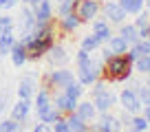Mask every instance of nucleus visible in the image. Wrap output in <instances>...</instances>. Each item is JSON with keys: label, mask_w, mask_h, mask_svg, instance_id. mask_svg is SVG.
I'll use <instances>...</instances> for the list:
<instances>
[{"label": "nucleus", "mask_w": 150, "mask_h": 132, "mask_svg": "<svg viewBox=\"0 0 150 132\" xmlns=\"http://www.w3.org/2000/svg\"><path fill=\"white\" fill-rule=\"evenodd\" d=\"M22 126L24 123H20V121H16V119H2L0 121V132H20L22 130Z\"/></svg>", "instance_id": "cd10ccee"}, {"label": "nucleus", "mask_w": 150, "mask_h": 132, "mask_svg": "<svg viewBox=\"0 0 150 132\" xmlns=\"http://www.w3.org/2000/svg\"><path fill=\"white\" fill-rule=\"evenodd\" d=\"M73 11L82 20V24H88L91 20L102 15V0H77Z\"/></svg>", "instance_id": "7ed1b4c3"}, {"label": "nucleus", "mask_w": 150, "mask_h": 132, "mask_svg": "<svg viewBox=\"0 0 150 132\" xmlns=\"http://www.w3.org/2000/svg\"><path fill=\"white\" fill-rule=\"evenodd\" d=\"M51 93H53V90L49 88V86H44V84L38 86L35 95H33V99H31V101H33V112H35V117H40L47 108H51V106H53Z\"/></svg>", "instance_id": "423d86ee"}, {"label": "nucleus", "mask_w": 150, "mask_h": 132, "mask_svg": "<svg viewBox=\"0 0 150 132\" xmlns=\"http://www.w3.org/2000/svg\"><path fill=\"white\" fill-rule=\"evenodd\" d=\"M55 27H57V31H60V33L69 35V33H75L77 29L82 27V20L77 18V13H75V11H71V13L57 18V24H55Z\"/></svg>", "instance_id": "f8f14e48"}, {"label": "nucleus", "mask_w": 150, "mask_h": 132, "mask_svg": "<svg viewBox=\"0 0 150 132\" xmlns=\"http://www.w3.org/2000/svg\"><path fill=\"white\" fill-rule=\"evenodd\" d=\"M117 106H122V110H126V112H130V114H137V112H141V99L137 97V93H135V88L132 86H128V88H124L122 93L117 95Z\"/></svg>", "instance_id": "39448f33"}, {"label": "nucleus", "mask_w": 150, "mask_h": 132, "mask_svg": "<svg viewBox=\"0 0 150 132\" xmlns=\"http://www.w3.org/2000/svg\"><path fill=\"white\" fill-rule=\"evenodd\" d=\"M18 40V35H16V29L13 31H5L2 35H0V57H7L11 51V46H13V42Z\"/></svg>", "instance_id": "aec40b11"}, {"label": "nucleus", "mask_w": 150, "mask_h": 132, "mask_svg": "<svg viewBox=\"0 0 150 132\" xmlns=\"http://www.w3.org/2000/svg\"><path fill=\"white\" fill-rule=\"evenodd\" d=\"M64 117H66V123H69V130L71 132H88L91 130V123L84 121L75 110H73V112H69V114H64Z\"/></svg>", "instance_id": "a211bd4d"}, {"label": "nucleus", "mask_w": 150, "mask_h": 132, "mask_svg": "<svg viewBox=\"0 0 150 132\" xmlns=\"http://www.w3.org/2000/svg\"><path fill=\"white\" fill-rule=\"evenodd\" d=\"M102 15L108 20L110 27H119V24L126 22V18H128V13L119 7L117 0H106V2H102Z\"/></svg>", "instance_id": "20e7f679"}, {"label": "nucleus", "mask_w": 150, "mask_h": 132, "mask_svg": "<svg viewBox=\"0 0 150 132\" xmlns=\"http://www.w3.org/2000/svg\"><path fill=\"white\" fill-rule=\"evenodd\" d=\"M119 121H122V128H124V130H126V128L130 126V121H132V114H130V112H126V110H124V112L119 114Z\"/></svg>", "instance_id": "c9c22d12"}, {"label": "nucleus", "mask_w": 150, "mask_h": 132, "mask_svg": "<svg viewBox=\"0 0 150 132\" xmlns=\"http://www.w3.org/2000/svg\"><path fill=\"white\" fill-rule=\"evenodd\" d=\"M144 9H148V11H150V0H144Z\"/></svg>", "instance_id": "a19ab883"}, {"label": "nucleus", "mask_w": 150, "mask_h": 132, "mask_svg": "<svg viewBox=\"0 0 150 132\" xmlns=\"http://www.w3.org/2000/svg\"><path fill=\"white\" fill-rule=\"evenodd\" d=\"M51 130L53 132H71L69 130V123H66V117H60L57 121L51 123Z\"/></svg>", "instance_id": "473e14b6"}, {"label": "nucleus", "mask_w": 150, "mask_h": 132, "mask_svg": "<svg viewBox=\"0 0 150 132\" xmlns=\"http://www.w3.org/2000/svg\"><path fill=\"white\" fill-rule=\"evenodd\" d=\"M5 2H7V0H0V9H2V5H5Z\"/></svg>", "instance_id": "79ce46f5"}, {"label": "nucleus", "mask_w": 150, "mask_h": 132, "mask_svg": "<svg viewBox=\"0 0 150 132\" xmlns=\"http://www.w3.org/2000/svg\"><path fill=\"white\" fill-rule=\"evenodd\" d=\"M31 112H33V101L31 99H18L16 104L9 106V117L16 119V121H20V123H27L29 117H31Z\"/></svg>", "instance_id": "6e6552de"}, {"label": "nucleus", "mask_w": 150, "mask_h": 132, "mask_svg": "<svg viewBox=\"0 0 150 132\" xmlns=\"http://www.w3.org/2000/svg\"><path fill=\"white\" fill-rule=\"evenodd\" d=\"M62 90H64L69 97H73V99H82V97H84V93H86V86H82L77 79H73L71 84H66Z\"/></svg>", "instance_id": "412c9836"}, {"label": "nucleus", "mask_w": 150, "mask_h": 132, "mask_svg": "<svg viewBox=\"0 0 150 132\" xmlns=\"http://www.w3.org/2000/svg\"><path fill=\"white\" fill-rule=\"evenodd\" d=\"M91 33H95V38H97L102 44H106V42H108V38H110L115 31H112L110 24H106V27H99V29H95V31H91Z\"/></svg>", "instance_id": "c85d7f7f"}, {"label": "nucleus", "mask_w": 150, "mask_h": 132, "mask_svg": "<svg viewBox=\"0 0 150 132\" xmlns=\"http://www.w3.org/2000/svg\"><path fill=\"white\" fill-rule=\"evenodd\" d=\"M73 79H75V71H71L66 66H53V71H49L47 75L42 77V84L49 86L51 90H62Z\"/></svg>", "instance_id": "f03ea898"}, {"label": "nucleus", "mask_w": 150, "mask_h": 132, "mask_svg": "<svg viewBox=\"0 0 150 132\" xmlns=\"http://www.w3.org/2000/svg\"><path fill=\"white\" fill-rule=\"evenodd\" d=\"M91 60H93V53L84 51V48H80L75 53V66H86V64H91Z\"/></svg>", "instance_id": "7c9ffc66"}, {"label": "nucleus", "mask_w": 150, "mask_h": 132, "mask_svg": "<svg viewBox=\"0 0 150 132\" xmlns=\"http://www.w3.org/2000/svg\"><path fill=\"white\" fill-rule=\"evenodd\" d=\"M9 106H11V101H9V93H2L0 95V117L9 110Z\"/></svg>", "instance_id": "72a5a7b5"}, {"label": "nucleus", "mask_w": 150, "mask_h": 132, "mask_svg": "<svg viewBox=\"0 0 150 132\" xmlns=\"http://www.w3.org/2000/svg\"><path fill=\"white\" fill-rule=\"evenodd\" d=\"M135 73L132 68V62L128 60L126 55H112L104 62V77L106 81H128Z\"/></svg>", "instance_id": "f257e3e1"}, {"label": "nucleus", "mask_w": 150, "mask_h": 132, "mask_svg": "<svg viewBox=\"0 0 150 132\" xmlns=\"http://www.w3.org/2000/svg\"><path fill=\"white\" fill-rule=\"evenodd\" d=\"M49 60V64L51 66H66L69 64V53H66V48L62 46V44H57V42H53V46L47 51V55H44Z\"/></svg>", "instance_id": "ddd939ff"}, {"label": "nucleus", "mask_w": 150, "mask_h": 132, "mask_svg": "<svg viewBox=\"0 0 150 132\" xmlns=\"http://www.w3.org/2000/svg\"><path fill=\"white\" fill-rule=\"evenodd\" d=\"M117 33L126 40L128 44H135L137 40H139V31H137V27H135L132 22H122V24L117 27Z\"/></svg>", "instance_id": "6ab92c4d"}, {"label": "nucleus", "mask_w": 150, "mask_h": 132, "mask_svg": "<svg viewBox=\"0 0 150 132\" xmlns=\"http://www.w3.org/2000/svg\"><path fill=\"white\" fill-rule=\"evenodd\" d=\"M128 46H130V44H128L119 33H112L110 38H108V42H106V48L112 53V55H124V53L128 51Z\"/></svg>", "instance_id": "f3484780"}, {"label": "nucleus", "mask_w": 150, "mask_h": 132, "mask_svg": "<svg viewBox=\"0 0 150 132\" xmlns=\"http://www.w3.org/2000/svg\"><path fill=\"white\" fill-rule=\"evenodd\" d=\"M51 99H53V106H55V108L60 110L62 114L73 112V110L77 108V101H80V99L69 97L64 90H53V93H51Z\"/></svg>", "instance_id": "9d476101"}, {"label": "nucleus", "mask_w": 150, "mask_h": 132, "mask_svg": "<svg viewBox=\"0 0 150 132\" xmlns=\"http://www.w3.org/2000/svg\"><path fill=\"white\" fill-rule=\"evenodd\" d=\"M75 2L77 0H60V2H55V18H62V15L71 13L75 9Z\"/></svg>", "instance_id": "a878e982"}, {"label": "nucleus", "mask_w": 150, "mask_h": 132, "mask_svg": "<svg viewBox=\"0 0 150 132\" xmlns=\"http://www.w3.org/2000/svg\"><path fill=\"white\" fill-rule=\"evenodd\" d=\"M16 29H18V31H31V29H35V13H33V7L22 5L20 15H18V22H16Z\"/></svg>", "instance_id": "4468645a"}, {"label": "nucleus", "mask_w": 150, "mask_h": 132, "mask_svg": "<svg viewBox=\"0 0 150 132\" xmlns=\"http://www.w3.org/2000/svg\"><path fill=\"white\" fill-rule=\"evenodd\" d=\"M141 114H144V119L150 123V106H141Z\"/></svg>", "instance_id": "58836bf2"}, {"label": "nucleus", "mask_w": 150, "mask_h": 132, "mask_svg": "<svg viewBox=\"0 0 150 132\" xmlns=\"http://www.w3.org/2000/svg\"><path fill=\"white\" fill-rule=\"evenodd\" d=\"M13 29H16V18L13 15H9V13L0 15V35L5 31H13Z\"/></svg>", "instance_id": "c756f323"}, {"label": "nucleus", "mask_w": 150, "mask_h": 132, "mask_svg": "<svg viewBox=\"0 0 150 132\" xmlns=\"http://www.w3.org/2000/svg\"><path fill=\"white\" fill-rule=\"evenodd\" d=\"M99 46H102V42L95 38V33H88V35H84V38H82V42H80V48H84V51H88V53L99 51Z\"/></svg>", "instance_id": "b1692460"}, {"label": "nucleus", "mask_w": 150, "mask_h": 132, "mask_svg": "<svg viewBox=\"0 0 150 132\" xmlns=\"http://www.w3.org/2000/svg\"><path fill=\"white\" fill-rule=\"evenodd\" d=\"M117 2L128 15H137L141 9H144V0H117Z\"/></svg>", "instance_id": "4be33fe9"}, {"label": "nucleus", "mask_w": 150, "mask_h": 132, "mask_svg": "<svg viewBox=\"0 0 150 132\" xmlns=\"http://www.w3.org/2000/svg\"><path fill=\"white\" fill-rule=\"evenodd\" d=\"M148 42H150V40H148Z\"/></svg>", "instance_id": "c03bdc74"}, {"label": "nucleus", "mask_w": 150, "mask_h": 132, "mask_svg": "<svg viewBox=\"0 0 150 132\" xmlns=\"http://www.w3.org/2000/svg\"><path fill=\"white\" fill-rule=\"evenodd\" d=\"M55 2H60V0H55Z\"/></svg>", "instance_id": "37998d69"}, {"label": "nucleus", "mask_w": 150, "mask_h": 132, "mask_svg": "<svg viewBox=\"0 0 150 132\" xmlns=\"http://www.w3.org/2000/svg\"><path fill=\"white\" fill-rule=\"evenodd\" d=\"M9 57H11V64L16 66V68H22L24 64L29 62V53H27V46H24L20 40H16L13 46H11L9 51Z\"/></svg>", "instance_id": "2eb2a0df"}, {"label": "nucleus", "mask_w": 150, "mask_h": 132, "mask_svg": "<svg viewBox=\"0 0 150 132\" xmlns=\"http://www.w3.org/2000/svg\"><path fill=\"white\" fill-rule=\"evenodd\" d=\"M148 22H150V11L148 9H141L137 15H132V24H135L137 29L144 27V24H148Z\"/></svg>", "instance_id": "2f4dec72"}, {"label": "nucleus", "mask_w": 150, "mask_h": 132, "mask_svg": "<svg viewBox=\"0 0 150 132\" xmlns=\"http://www.w3.org/2000/svg\"><path fill=\"white\" fill-rule=\"evenodd\" d=\"M33 13H35V24H47L55 20V7H53V0H40L35 7H33Z\"/></svg>", "instance_id": "1a4fd4ad"}, {"label": "nucleus", "mask_w": 150, "mask_h": 132, "mask_svg": "<svg viewBox=\"0 0 150 132\" xmlns=\"http://www.w3.org/2000/svg\"><path fill=\"white\" fill-rule=\"evenodd\" d=\"M137 31H139V40H150V22L144 24V27H139Z\"/></svg>", "instance_id": "e433bc0d"}, {"label": "nucleus", "mask_w": 150, "mask_h": 132, "mask_svg": "<svg viewBox=\"0 0 150 132\" xmlns=\"http://www.w3.org/2000/svg\"><path fill=\"white\" fill-rule=\"evenodd\" d=\"M128 130H132V132H146V130H150V123L144 119V114H141V112H137V114H132V121H130V126H128Z\"/></svg>", "instance_id": "393cba45"}, {"label": "nucleus", "mask_w": 150, "mask_h": 132, "mask_svg": "<svg viewBox=\"0 0 150 132\" xmlns=\"http://www.w3.org/2000/svg\"><path fill=\"white\" fill-rule=\"evenodd\" d=\"M38 73H27V75L20 77V84L18 88H16V93H18V99H33V95H35L38 90Z\"/></svg>", "instance_id": "0eeeda50"}, {"label": "nucleus", "mask_w": 150, "mask_h": 132, "mask_svg": "<svg viewBox=\"0 0 150 132\" xmlns=\"http://www.w3.org/2000/svg\"><path fill=\"white\" fill-rule=\"evenodd\" d=\"M18 2H20V0H7L5 5H2V9L9 11V9H13V7H18Z\"/></svg>", "instance_id": "4c0bfd02"}, {"label": "nucleus", "mask_w": 150, "mask_h": 132, "mask_svg": "<svg viewBox=\"0 0 150 132\" xmlns=\"http://www.w3.org/2000/svg\"><path fill=\"white\" fill-rule=\"evenodd\" d=\"M132 68H135L137 75H148L150 73V55H139L135 62H132Z\"/></svg>", "instance_id": "5701e85b"}, {"label": "nucleus", "mask_w": 150, "mask_h": 132, "mask_svg": "<svg viewBox=\"0 0 150 132\" xmlns=\"http://www.w3.org/2000/svg\"><path fill=\"white\" fill-rule=\"evenodd\" d=\"M60 117H64V114H62L60 110L55 108V106H51V108H47V110H44V112L40 114L38 119H40V121H44L47 126H51V123H53V121H57Z\"/></svg>", "instance_id": "bb28decb"}, {"label": "nucleus", "mask_w": 150, "mask_h": 132, "mask_svg": "<svg viewBox=\"0 0 150 132\" xmlns=\"http://www.w3.org/2000/svg\"><path fill=\"white\" fill-rule=\"evenodd\" d=\"M20 2H22V5H29V7H35L40 0H20Z\"/></svg>", "instance_id": "ea45409f"}, {"label": "nucleus", "mask_w": 150, "mask_h": 132, "mask_svg": "<svg viewBox=\"0 0 150 132\" xmlns=\"http://www.w3.org/2000/svg\"><path fill=\"white\" fill-rule=\"evenodd\" d=\"M93 104H95V110H97V112H108V110H112L117 106V93H112V90L108 88V90H104V93L95 95Z\"/></svg>", "instance_id": "9b49d317"}, {"label": "nucleus", "mask_w": 150, "mask_h": 132, "mask_svg": "<svg viewBox=\"0 0 150 132\" xmlns=\"http://www.w3.org/2000/svg\"><path fill=\"white\" fill-rule=\"evenodd\" d=\"M75 112L80 114L84 121H88V123H93L95 117H97V110H95L93 99H80V101H77V108H75Z\"/></svg>", "instance_id": "dca6fc26"}, {"label": "nucleus", "mask_w": 150, "mask_h": 132, "mask_svg": "<svg viewBox=\"0 0 150 132\" xmlns=\"http://www.w3.org/2000/svg\"><path fill=\"white\" fill-rule=\"evenodd\" d=\"M31 130H33V132H47V130H51V126H47L44 121H40V119H38V121L31 126Z\"/></svg>", "instance_id": "f704fd0d"}]
</instances>
